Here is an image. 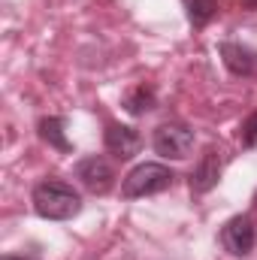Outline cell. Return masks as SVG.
<instances>
[{
    "label": "cell",
    "instance_id": "277c9868",
    "mask_svg": "<svg viewBox=\"0 0 257 260\" xmlns=\"http://www.w3.org/2000/svg\"><path fill=\"white\" fill-rule=\"evenodd\" d=\"M254 242H257V230H254V221L248 215H236L224 224L221 230V245L227 254L233 257H245L254 251Z\"/></svg>",
    "mask_w": 257,
    "mask_h": 260
},
{
    "label": "cell",
    "instance_id": "6da1fadb",
    "mask_svg": "<svg viewBox=\"0 0 257 260\" xmlns=\"http://www.w3.org/2000/svg\"><path fill=\"white\" fill-rule=\"evenodd\" d=\"M34 209L40 218L46 221H70L73 215L82 212V197L73 185L58 182V179H46L34 188Z\"/></svg>",
    "mask_w": 257,
    "mask_h": 260
},
{
    "label": "cell",
    "instance_id": "30bf717a",
    "mask_svg": "<svg viewBox=\"0 0 257 260\" xmlns=\"http://www.w3.org/2000/svg\"><path fill=\"white\" fill-rule=\"evenodd\" d=\"M185 15L194 27H206L215 15H218V3L215 0H182Z\"/></svg>",
    "mask_w": 257,
    "mask_h": 260
},
{
    "label": "cell",
    "instance_id": "7a4b0ae2",
    "mask_svg": "<svg viewBox=\"0 0 257 260\" xmlns=\"http://www.w3.org/2000/svg\"><path fill=\"white\" fill-rule=\"evenodd\" d=\"M173 182H176V173L170 167H164V164H139L124 176L121 194L127 200H139V197H151L173 188Z\"/></svg>",
    "mask_w": 257,
    "mask_h": 260
},
{
    "label": "cell",
    "instance_id": "5bb4252c",
    "mask_svg": "<svg viewBox=\"0 0 257 260\" xmlns=\"http://www.w3.org/2000/svg\"><path fill=\"white\" fill-rule=\"evenodd\" d=\"M3 260H24V257H15V254H6Z\"/></svg>",
    "mask_w": 257,
    "mask_h": 260
},
{
    "label": "cell",
    "instance_id": "9c48e42d",
    "mask_svg": "<svg viewBox=\"0 0 257 260\" xmlns=\"http://www.w3.org/2000/svg\"><path fill=\"white\" fill-rule=\"evenodd\" d=\"M64 127H67V121L61 118V115L43 118V121H40V136H43V142H49V145L58 148V151H73L70 139L64 136Z\"/></svg>",
    "mask_w": 257,
    "mask_h": 260
},
{
    "label": "cell",
    "instance_id": "3957f363",
    "mask_svg": "<svg viewBox=\"0 0 257 260\" xmlns=\"http://www.w3.org/2000/svg\"><path fill=\"white\" fill-rule=\"evenodd\" d=\"M154 151L167 160H185L188 154L194 151V130L185 127V124H160L154 130V139H151Z\"/></svg>",
    "mask_w": 257,
    "mask_h": 260
},
{
    "label": "cell",
    "instance_id": "8992f818",
    "mask_svg": "<svg viewBox=\"0 0 257 260\" xmlns=\"http://www.w3.org/2000/svg\"><path fill=\"white\" fill-rule=\"evenodd\" d=\"M218 55L224 67L239 79H257V52L245 43H218Z\"/></svg>",
    "mask_w": 257,
    "mask_h": 260
},
{
    "label": "cell",
    "instance_id": "ba28073f",
    "mask_svg": "<svg viewBox=\"0 0 257 260\" xmlns=\"http://www.w3.org/2000/svg\"><path fill=\"white\" fill-rule=\"evenodd\" d=\"M103 142H106V148H109L115 157H121V160H130V157L139 154V148H142V136L133 127H127V124H109Z\"/></svg>",
    "mask_w": 257,
    "mask_h": 260
},
{
    "label": "cell",
    "instance_id": "52a82bcc",
    "mask_svg": "<svg viewBox=\"0 0 257 260\" xmlns=\"http://www.w3.org/2000/svg\"><path fill=\"white\" fill-rule=\"evenodd\" d=\"M218 182H221V151L206 148V154L200 157V164L191 173V191L194 194H209Z\"/></svg>",
    "mask_w": 257,
    "mask_h": 260
},
{
    "label": "cell",
    "instance_id": "4fadbf2b",
    "mask_svg": "<svg viewBox=\"0 0 257 260\" xmlns=\"http://www.w3.org/2000/svg\"><path fill=\"white\" fill-rule=\"evenodd\" d=\"M245 6H248V9H254V6H257V0H245Z\"/></svg>",
    "mask_w": 257,
    "mask_h": 260
},
{
    "label": "cell",
    "instance_id": "5b68a950",
    "mask_svg": "<svg viewBox=\"0 0 257 260\" xmlns=\"http://www.w3.org/2000/svg\"><path fill=\"white\" fill-rule=\"evenodd\" d=\"M76 179L91 191V194H106L112 185H115V170L106 157L94 154V157H85L76 164Z\"/></svg>",
    "mask_w": 257,
    "mask_h": 260
},
{
    "label": "cell",
    "instance_id": "7c38bea8",
    "mask_svg": "<svg viewBox=\"0 0 257 260\" xmlns=\"http://www.w3.org/2000/svg\"><path fill=\"white\" fill-rule=\"evenodd\" d=\"M239 139H242V145H245V148H254V145H257V109L245 118V121H242Z\"/></svg>",
    "mask_w": 257,
    "mask_h": 260
},
{
    "label": "cell",
    "instance_id": "8fae6325",
    "mask_svg": "<svg viewBox=\"0 0 257 260\" xmlns=\"http://www.w3.org/2000/svg\"><path fill=\"white\" fill-rule=\"evenodd\" d=\"M124 109L130 115H145L148 109H154V88L151 85H136L124 97Z\"/></svg>",
    "mask_w": 257,
    "mask_h": 260
}]
</instances>
